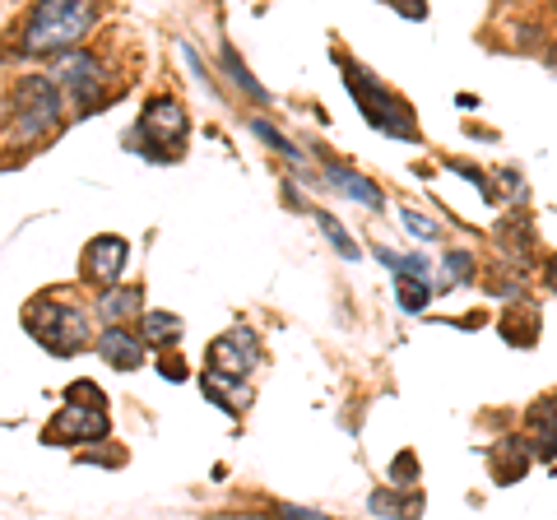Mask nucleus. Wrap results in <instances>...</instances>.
<instances>
[{"mask_svg":"<svg viewBox=\"0 0 557 520\" xmlns=\"http://www.w3.org/2000/svg\"><path fill=\"white\" fill-rule=\"evenodd\" d=\"M317 223H321V233L330 237V247H335L344 260H354V265H358V256H362V247H358V242L354 237H348L344 233V223L335 219V214H325V210H317Z\"/></svg>","mask_w":557,"mask_h":520,"instance_id":"6ab92c4d","label":"nucleus"},{"mask_svg":"<svg viewBox=\"0 0 557 520\" xmlns=\"http://www.w3.org/2000/svg\"><path fill=\"white\" fill-rule=\"evenodd\" d=\"M126 260H131V242L126 237H94L89 247H84V284H98V288H112L121 280V270H126Z\"/></svg>","mask_w":557,"mask_h":520,"instance_id":"6e6552de","label":"nucleus"},{"mask_svg":"<svg viewBox=\"0 0 557 520\" xmlns=\"http://www.w3.org/2000/svg\"><path fill=\"white\" fill-rule=\"evenodd\" d=\"M163 376H168V381H182V376H186L182 358H163Z\"/></svg>","mask_w":557,"mask_h":520,"instance_id":"bb28decb","label":"nucleus"},{"mask_svg":"<svg viewBox=\"0 0 557 520\" xmlns=\"http://www.w3.org/2000/svg\"><path fill=\"white\" fill-rule=\"evenodd\" d=\"M274 520H330L325 511H307V507H288V502H284V507H274Z\"/></svg>","mask_w":557,"mask_h":520,"instance_id":"a878e982","label":"nucleus"},{"mask_svg":"<svg viewBox=\"0 0 557 520\" xmlns=\"http://www.w3.org/2000/svg\"><path fill=\"white\" fill-rule=\"evenodd\" d=\"M395 288H399V307H405V311H423L428 298H432V284H423V280H405V274H395Z\"/></svg>","mask_w":557,"mask_h":520,"instance_id":"412c9836","label":"nucleus"},{"mask_svg":"<svg viewBox=\"0 0 557 520\" xmlns=\"http://www.w3.org/2000/svg\"><path fill=\"white\" fill-rule=\"evenodd\" d=\"M502 335H507L516 349H525V344L539 339V317L530 307H511V311H502Z\"/></svg>","mask_w":557,"mask_h":520,"instance_id":"dca6fc26","label":"nucleus"},{"mask_svg":"<svg viewBox=\"0 0 557 520\" xmlns=\"http://www.w3.org/2000/svg\"><path fill=\"white\" fill-rule=\"evenodd\" d=\"M186 131L190 121L182 112L177 98H149L145 112H139V126H135V149H145L149 159H177V149L186 145Z\"/></svg>","mask_w":557,"mask_h":520,"instance_id":"423d86ee","label":"nucleus"},{"mask_svg":"<svg viewBox=\"0 0 557 520\" xmlns=\"http://www.w3.org/2000/svg\"><path fill=\"white\" fill-rule=\"evenodd\" d=\"M102 61L94 57V51H65V57H57V75L51 79H61L70 94H75V102L84 112L94 108V102L102 98Z\"/></svg>","mask_w":557,"mask_h":520,"instance_id":"0eeeda50","label":"nucleus"},{"mask_svg":"<svg viewBox=\"0 0 557 520\" xmlns=\"http://www.w3.org/2000/svg\"><path fill=\"white\" fill-rule=\"evenodd\" d=\"M256 362H260V344L251 331H228L223 339L209 344V372H219V376L247 381V372Z\"/></svg>","mask_w":557,"mask_h":520,"instance_id":"1a4fd4ad","label":"nucleus"},{"mask_svg":"<svg viewBox=\"0 0 557 520\" xmlns=\"http://www.w3.org/2000/svg\"><path fill=\"white\" fill-rule=\"evenodd\" d=\"M544 270H548V284H553V288H557V256H553V260H548V265H544Z\"/></svg>","mask_w":557,"mask_h":520,"instance_id":"cd10ccee","label":"nucleus"},{"mask_svg":"<svg viewBox=\"0 0 557 520\" xmlns=\"http://www.w3.org/2000/svg\"><path fill=\"white\" fill-rule=\"evenodd\" d=\"M98 354H102V362H112L116 372H135L139 362H145V344H139V335H131L126 325H108V331L98 335Z\"/></svg>","mask_w":557,"mask_h":520,"instance_id":"9d476101","label":"nucleus"},{"mask_svg":"<svg viewBox=\"0 0 557 520\" xmlns=\"http://www.w3.org/2000/svg\"><path fill=\"white\" fill-rule=\"evenodd\" d=\"M530 432L539 442H544L548 450L557 446V395H544V400H534L530 405ZM544 450V456H548Z\"/></svg>","mask_w":557,"mask_h":520,"instance_id":"a211bd4d","label":"nucleus"},{"mask_svg":"<svg viewBox=\"0 0 557 520\" xmlns=\"http://www.w3.org/2000/svg\"><path fill=\"white\" fill-rule=\"evenodd\" d=\"M530 460H534V450L520 442V437H507L497 446V456H493V474H497V483H516V479H525V470H530Z\"/></svg>","mask_w":557,"mask_h":520,"instance_id":"ddd939ff","label":"nucleus"},{"mask_svg":"<svg viewBox=\"0 0 557 520\" xmlns=\"http://www.w3.org/2000/svg\"><path fill=\"white\" fill-rule=\"evenodd\" d=\"M325 182H330V186H339V196L358 200V205H368V210H381V205H386V196L376 190V182H368L362 172L344 168V163H330V168H325Z\"/></svg>","mask_w":557,"mask_h":520,"instance_id":"9b49d317","label":"nucleus"},{"mask_svg":"<svg viewBox=\"0 0 557 520\" xmlns=\"http://www.w3.org/2000/svg\"><path fill=\"white\" fill-rule=\"evenodd\" d=\"M442 265H446V274H442V288H456L460 280H469V274H474V270H469V265H474V260H469L465 251H450V256L442 260Z\"/></svg>","mask_w":557,"mask_h":520,"instance_id":"5701e85b","label":"nucleus"},{"mask_svg":"<svg viewBox=\"0 0 557 520\" xmlns=\"http://www.w3.org/2000/svg\"><path fill=\"white\" fill-rule=\"evenodd\" d=\"M368 507L376 516H391V520H418V511H423V493L418 488H376Z\"/></svg>","mask_w":557,"mask_h":520,"instance_id":"f8f14e48","label":"nucleus"},{"mask_svg":"<svg viewBox=\"0 0 557 520\" xmlns=\"http://www.w3.org/2000/svg\"><path fill=\"white\" fill-rule=\"evenodd\" d=\"M61 121V84L51 75H24L14 89V140L33 145Z\"/></svg>","mask_w":557,"mask_h":520,"instance_id":"20e7f679","label":"nucleus"},{"mask_svg":"<svg viewBox=\"0 0 557 520\" xmlns=\"http://www.w3.org/2000/svg\"><path fill=\"white\" fill-rule=\"evenodd\" d=\"M391 479H395V483H413V479H418V460H413V450H405V456H399V460L391 465Z\"/></svg>","mask_w":557,"mask_h":520,"instance_id":"393cba45","label":"nucleus"},{"mask_svg":"<svg viewBox=\"0 0 557 520\" xmlns=\"http://www.w3.org/2000/svg\"><path fill=\"white\" fill-rule=\"evenodd\" d=\"M182 339V321L168 317V311H149L145 321H139V344H159V349H177Z\"/></svg>","mask_w":557,"mask_h":520,"instance_id":"4468645a","label":"nucleus"},{"mask_svg":"<svg viewBox=\"0 0 557 520\" xmlns=\"http://www.w3.org/2000/svg\"><path fill=\"white\" fill-rule=\"evenodd\" d=\"M102 432H108V400H102V391L94 381H75V386H65V405L42 437L47 442H94Z\"/></svg>","mask_w":557,"mask_h":520,"instance_id":"39448f33","label":"nucleus"},{"mask_svg":"<svg viewBox=\"0 0 557 520\" xmlns=\"http://www.w3.org/2000/svg\"><path fill=\"white\" fill-rule=\"evenodd\" d=\"M399 219H405V228L413 233V237H437L442 228H437V219H428V214H418V210H405V214H399Z\"/></svg>","mask_w":557,"mask_h":520,"instance_id":"b1692460","label":"nucleus"},{"mask_svg":"<svg viewBox=\"0 0 557 520\" xmlns=\"http://www.w3.org/2000/svg\"><path fill=\"white\" fill-rule=\"evenodd\" d=\"M223 65H228V75H233V84H237V89L242 94H247V98H256V102H270V89H260V84L251 79V71H247V65H242L237 61V51L228 47V51H223Z\"/></svg>","mask_w":557,"mask_h":520,"instance_id":"aec40b11","label":"nucleus"},{"mask_svg":"<svg viewBox=\"0 0 557 520\" xmlns=\"http://www.w3.org/2000/svg\"><path fill=\"white\" fill-rule=\"evenodd\" d=\"M251 131H256V135H260V140H265L270 149H278V153H284L288 163H302V153L293 149V140H284V135H278V131L270 126V121H251Z\"/></svg>","mask_w":557,"mask_h":520,"instance_id":"4be33fe9","label":"nucleus"},{"mask_svg":"<svg viewBox=\"0 0 557 520\" xmlns=\"http://www.w3.org/2000/svg\"><path fill=\"white\" fill-rule=\"evenodd\" d=\"M344 84H348V94H354V102L362 108V116H368L376 131L395 135V140H418V121H413V112H409L405 102H399L376 75H368L362 65H348V71H344Z\"/></svg>","mask_w":557,"mask_h":520,"instance_id":"7ed1b4c3","label":"nucleus"},{"mask_svg":"<svg viewBox=\"0 0 557 520\" xmlns=\"http://www.w3.org/2000/svg\"><path fill=\"white\" fill-rule=\"evenodd\" d=\"M205 395L209 400H219L223 409H242L251 400V391H247V381H233V376H219V372H205Z\"/></svg>","mask_w":557,"mask_h":520,"instance_id":"2eb2a0df","label":"nucleus"},{"mask_svg":"<svg viewBox=\"0 0 557 520\" xmlns=\"http://www.w3.org/2000/svg\"><path fill=\"white\" fill-rule=\"evenodd\" d=\"M94 24H98V10L84 5V0H47V5H38L28 14L24 51L28 57H42V51H70Z\"/></svg>","mask_w":557,"mask_h":520,"instance_id":"f03ea898","label":"nucleus"},{"mask_svg":"<svg viewBox=\"0 0 557 520\" xmlns=\"http://www.w3.org/2000/svg\"><path fill=\"white\" fill-rule=\"evenodd\" d=\"M98 311H102V321H108V325L131 321L139 311V288H108V293H102V302H98Z\"/></svg>","mask_w":557,"mask_h":520,"instance_id":"f3484780","label":"nucleus"},{"mask_svg":"<svg viewBox=\"0 0 557 520\" xmlns=\"http://www.w3.org/2000/svg\"><path fill=\"white\" fill-rule=\"evenodd\" d=\"M24 325H28V335L57 358H70V354H79L84 344H89V311L65 302V298H51V293H42V298L28 302Z\"/></svg>","mask_w":557,"mask_h":520,"instance_id":"f257e3e1","label":"nucleus"}]
</instances>
